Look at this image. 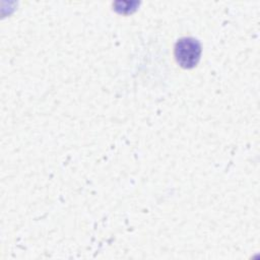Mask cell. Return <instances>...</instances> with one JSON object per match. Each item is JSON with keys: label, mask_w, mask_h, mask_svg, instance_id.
<instances>
[{"label": "cell", "mask_w": 260, "mask_h": 260, "mask_svg": "<svg viewBox=\"0 0 260 260\" xmlns=\"http://www.w3.org/2000/svg\"><path fill=\"white\" fill-rule=\"evenodd\" d=\"M174 54L177 63L182 68H194L200 60L201 44L198 40L191 37L181 38L175 45Z\"/></svg>", "instance_id": "6da1fadb"}]
</instances>
